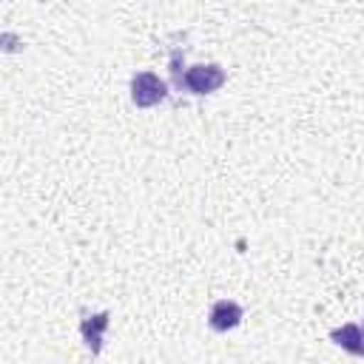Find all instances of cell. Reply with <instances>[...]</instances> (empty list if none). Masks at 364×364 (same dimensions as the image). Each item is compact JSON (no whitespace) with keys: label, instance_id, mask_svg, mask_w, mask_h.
I'll list each match as a JSON object with an SVG mask.
<instances>
[{"label":"cell","instance_id":"obj_1","mask_svg":"<svg viewBox=\"0 0 364 364\" xmlns=\"http://www.w3.org/2000/svg\"><path fill=\"white\" fill-rule=\"evenodd\" d=\"M222 85H225V71L216 63H208V65H191V68H185V77H182V85L179 88H185L191 94H213Z\"/></svg>","mask_w":364,"mask_h":364},{"label":"cell","instance_id":"obj_2","mask_svg":"<svg viewBox=\"0 0 364 364\" xmlns=\"http://www.w3.org/2000/svg\"><path fill=\"white\" fill-rule=\"evenodd\" d=\"M165 97H168V88H165V82L154 71L134 74V80H131V100H134V105L151 108V105L162 102Z\"/></svg>","mask_w":364,"mask_h":364},{"label":"cell","instance_id":"obj_3","mask_svg":"<svg viewBox=\"0 0 364 364\" xmlns=\"http://www.w3.org/2000/svg\"><path fill=\"white\" fill-rule=\"evenodd\" d=\"M242 321V307L230 299H219L213 307H210V316H208V324L216 330V333H225V330H233L236 324Z\"/></svg>","mask_w":364,"mask_h":364},{"label":"cell","instance_id":"obj_4","mask_svg":"<svg viewBox=\"0 0 364 364\" xmlns=\"http://www.w3.org/2000/svg\"><path fill=\"white\" fill-rule=\"evenodd\" d=\"M330 338L344 347L353 355H364V324H344L341 330H333Z\"/></svg>","mask_w":364,"mask_h":364},{"label":"cell","instance_id":"obj_5","mask_svg":"<svg viewBox=\"0 0 364 364\" xmlns=\"http://www.w3.org/2000/svg\"><path fill=\"white\" fill-rule=\"evenodd\" d=\"M105 327H108V313H97V316H85L82 318V327L80 330H82V338H85V344H88L91 353H100Z\"/></svg>","mask_w":364,"mask_h":364}]
</instances>
